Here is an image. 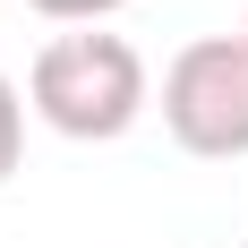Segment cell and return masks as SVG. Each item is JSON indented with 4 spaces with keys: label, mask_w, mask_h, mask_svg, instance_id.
<instances>
[{
    "label": "cell",
    "mask_w": 248,
    "mask_h": 248,
    "mask_svg": "<svg viewBox=\"0 0 248 248\" xmlns=\"http://www.w3.org/2000/svg\"><path fill=\"white\" fill-rule=\"evenodd\" d=\"M26 94H34V120L43 128H60L77 146H111V137H128L137 111H146V60H137L128 34H103V26L51 34V43L34 51Z\"/></svg>",
    "instance_id": "cell-1"
},
{
    "label": "cell",
    "mask_w": 248,
    "mask_h": 248,
    "mask_svg": "<svg viewBox=\"0 0 248 248\" xmlns=\"http://www.w3.org/2000/svg\"><path fill=\"white\" fill-rule=\"evenodd\" d=\"M163 128L197 163L248 154V34H205L163 69Z\"/></svg>",
    "instance_id": "cell-2"
},
{
    "label": "cell",
    "mask_w": 248,
    "mask_h": 248,
    "mask_svg": "<svg viewBox=\"0 0 248 248\" xmlns=\"http://www.w3.org/2000/svg\"><path fill=\"white\" fill-rule=\"evenodd\" d=\"M17 154H26V103H17V86L0 77V180L17 171Z\"/></svg>",
    "instance_id": "cell-3"
},
{
    "label": "cell",
    "mask_w": 248,
    "mask_h": 248,
    "mask_svg": "<svg viewBox=\"0 0 248 248\" xmlns=\"http://www.w3.org/2000/svg\"><path fill=\"white\" fill-rule=\"evenodd\" d=\"M34 17H51V26H94V17H111L120 0H26Z\"/></svg>",
    "instance_id": "cell-4"
},
{
    "label": "cell",
    "mask_w": 248,
    "mask_h": 248,
    "mask_svg": "<svg viewBox=\"0 0 248 248\" xmlns=\"http://www.w3.org/2000/svg\"><path fill=\"white\" fill-rule=\"evenodd\" d=\"M240 34H248V26H240Z\"/></svg>",
    "instance_id": "cell-5"
}]
</instances>
